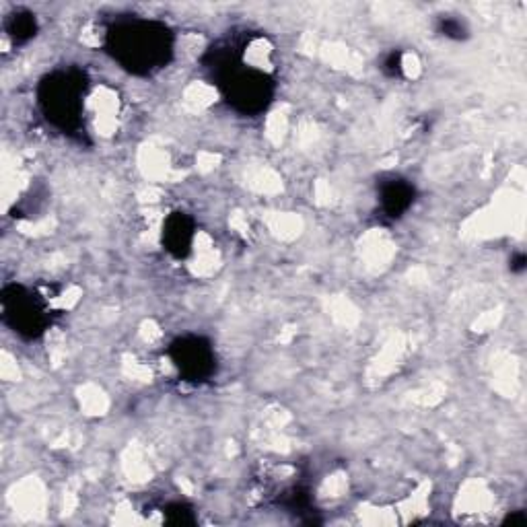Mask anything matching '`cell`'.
<instances>
[{
    "label": "cell",
    "instance_id": "obj_1",
    "mask_svg": "<svg viewBox=\"0 0 527 527\" xmlns=\"http://www.w3.org/2000/svg\"><path fill=\"white\" fill-rule=\"evenodd\" d=\"M250 40V35L241 42L235 38L221 40L206 52L204 64L213 73L223 99L237 114L260 116L274 99L276 83L264 66L245 62L243 52Z\"/></svg>",
    "mask_w": 527,
    "mask_h": 527
},
{
    "label": "cell",
    "instance_id": "obj_2",
    "mask_svg": "<svg viewBox=\"0 0 527 527\" xmlns=\"http://www.w3.org/2000/svg\"><path fill=\"white\" fill-rule=\"evenodd\" d=\"M103 48L130 75L149 77L171 62L175 35L163 21L122 17L105 31Z\"/></svg>",
    "mask_w": 527,
    "mask_h": 527
},
{
    "label": "cell",
    "instance_id": "obj_3",
    "mask_svg": "<svg viewBox=\"0 0 527 527\" xmlns=\"http://www.w3.org/2000/svg\"><path fill=\"white\" fill-rule=\"evenodd\" d=\"M89 79L81 68H58L46 75L38 87V105L56 130L64 134H81L85 97Z\"/></svg>",
    "mask_w": 527,
    "mask_h": 527
},
{
    "label": "cell",
    "instance_id": "obj_4",
    "mask_svg": "<svg viewBox=\"0 0 527 527\" xmlns=\"http://www.w3.org/2000/svg\"><path fill=\"white\" fill-rule=\"evenodd\" d=\"M5 324L25 340L40 338L52 324L50 297L23 285H7L0 295Z\"/></svg>",
    "mask_w": 527,
    "mask_h": 527
},
{
    "label": "cell",
    "instance_id": "obj_5",
    "mask_svg": "<svg viewBox=\"0 0 527 527\" xmlns=\"http://www.w3.org/2000/svg\"><path fill=\"white\" fill-rule=\"evenodd\" d=\"M169 359L186 383L200 385L217 373V353L208 338L186 334L169 344Z\"/></svg>",
    "mask_w": 527,
    "mask_h": 527
},
{
    "label": "cell",
    "instance_id": "obj_6",
    "mask_svg": "<svg viewBox=\"0 0 527 527\" xmlns=\"http://www.w3.org/2000/svg\"><path fill=\"white\" fill-rule=\"evenodd\" d=\"M196 237V223L194 219L184 213V210H175L163 223V248L178 260L188 258L192 252Z\"/></svg>",
    "mask_w": 527,
    "mask_h": 527
},
{
    "label": "cell",
    "instance_id": "obj_7",
    "mask_svg": "<svg viewBox=\"0 0 527 527\" xmlns=\"http://www.w3.org/2000/svg\"><path fill=\"white\" fill-rule=\"evenodd\" d=\"M416 200V188L404 178H390L379 186V208L390 221L402 219Z\"/></svg>",
    "mask_w": 527,
    "mask_h": 527
},
{
    "label": "cell",
    "instance_id": "obj_8",
    "mask_svg": "<svg viewBox=\"0 0 527 527\" xmlns=\"http://www.w3.org/2000/svg\"><path fill=\"white\" fill-rule=\"evenodd\" d=\"M5 29L15 44H27L29 40L35 38V33H38V19H35L33 13L19 9L13 15H9Z\"/></svg>",
    "mask_w": 527,
    "mask_h": 527
},
{
    "label": "cell",
    "instance_id": "obj_9",
    "mask_svg": "<svg viewBox=\"0 0 527 527\" xmlns=\"http://www.w3.org/2000/svg\"><path fill=\"white\" fill-rule=\"evenodd\" d=\"M163 517L171 525H192V523H196L194 509L188 503H180V501L165 505L163 507Z\"/></svg>",
    "mask_w": 527,
    "mask_h": 527
},
{
    "label": "cell",
    "instance_id": "obj_10",
    "mask_svg": "<svg viewBox=\"0 0 527 527\" xmlns=\"http://www.w3.org/2000/svg\"><path fill=\"white\" fill-rule=\"evenodd\" d=\"M437 29L441 35H445V38L455 40V42H462L468 38V27L458 17H441L437 23Z\"/></svg>",
    "mask_w": 527,
    "mask_h": 527
},
{
    "label": "cell",
    "instance_id": "obj_11",
    "mask_svg": "<svg viewBox=\"0 0 527 527\" xmlns=\"http://www.w3.org/2000/svg\"><path fill=\"white\" fill-rule=\"evenodd\" d=\"M381 68H383V73L388 75V77H392V79L402 77L404 75V56H402V52L400 50L390 52L388 56L383 58Z\"/></svg>",
    "mask_w": 527,
    "mask_h": 527
},
{
    "label": "cell",
    "instance_id": "obj_12",
    "mask_svg": "<svg viewBox=\"0 0 527 527\" xmlns=\"http://www.w3.org/2000/svg\"><path fill=\"white\" fill-rule=\"evenodd\" d=\"M525 268H527V258H525V254H517V256L511 260V272L521 274Z\"/></svg>",
    "mask_w": 527,
    "mask_h": 527
},
{
    "label": "cell",
    "instance_id": "obj_13",
    "mask_svg": "<svg viewBox=\"0 0 527 527\" xmlns=\"http://www.w3.org/2000/svg\"><path fill=\"white\" fill-rule=\"evenodd\" d=\"M525 521H527V517H525L523 511H515V513H511V515L507 517V523H511V525H515V523H525Z\"/></svg>",
    "mask_w": 527,
    "mask_h": 527
}]
</instances>
